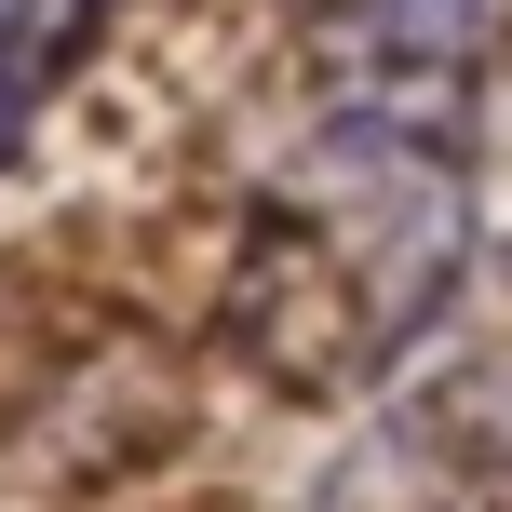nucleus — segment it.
Returning a JSON list of instances; mask_svg holds the SVG:
<instances>
[{
    "label": "nucleus",
    "mask_w": 512,
    "mask_h": 512,
    "mask_svg": "<svg viewBox=\"0 0 512 512\" xmlns=\"http://www.w3.org/2000/svg\"><path fill=\"white\" fill-rule=\"evenodd\" d=\"M512 54V0H351V81L472 95Z\"/></svg>",
    "instance_id": "3"
},
{
    "label": "nucleus",
    "mask_w": 512,
    "mask_h": 512,
    "mask_svg": "<svg viewBox=\"0 0 512 512\" xmlns=\"http://www.w3.org/2000/svg\"><path fill=\"white\" fill-rule=\"evenodd\" d=\"M472 256H486V176H472L459 95L351 81L243 189L216 324L270 391L364 405L445 337V310L472 297Z\"/></svg>",
    "instance_id": "1"
},
{
    "label": "nucleus",
    "mask_w": 512,
    "mask_h": 512,
    "mask_svg": "<svg viewBox=\"0 0 512 512\" xmlns=\"http://www.w3.org/2000/svg\"><path fill=\"white\" fill-rule=\"evenodd\" d=\"M310 512H512V418L486 378H445L418 405H378L324 459Z\"/></svg>",
    "instance_id": "2"
},
{
    "label": "nucleus",
    "mask_w": 512,
    "mask_h": 512,
    "mask_svg": "<svg viewBox=\"0 0 512 512\" xmlns=\"http://www.w3.org/2000/svg\"><path fill=\"white\" fill-rule=\"evenodd\" d=\"M122 0H0V162L41 135V108L81 81V54L108 41Z\"/></svg>",
    "instance_id": "4"
}]
</instances>
